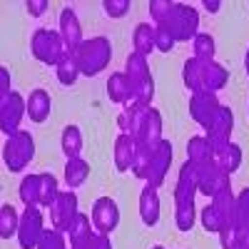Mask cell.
Here are the masks:
<instances>
[{
	"label": "cell",
	"instance_id": "49",
	"mask_svg": "<svg viewBox=\"0 0 249 249\" xmlns=\"http://www.w3.org/2000/svg\"><path fill=\"white\" fill-rule=\"evenodd\" d=\"M70 249H82V247L80 244H70Z\"/></svg>",
	"mask_w": 249,
	"mask_h": 249
},
{
	"label": "cell",
	"instance_id": "10",
	"mask_svg": "<svg viewBox=\"0 0 249 249\" xmlns=\"http://www.w3.org/2000/svg\"><path fill=\"white\" fill-rule=\"evenodd\" d=\"M90 219L95 224V230L102 232V234H112V230H117L120 224V207L112 197H100L95 199L92 204V212H90Z\"/></svg>",
	"mask_w": 249,
	"mask_h": 249
},
{
	"label": "cell",
	"instance_id": "44",
	"mask_svg": "<svg viewBox=\"0 0 249 249\" xmlns=\"http://www.w3.org/2000/svg\"><path fill=\"white\" fill-rule=\"evenodd\" d=\"M15 90L10 88V70L8 68H0V100L3 97H8V95H13Z\"/></svg>",
	"mask_w": 249,
	"mask_h": 249
},
{
	"label": "cell",
	"instance_id": "11",
	"mask_svg": "<svg viewBox=\"0 0 249 249\" xmlns=\"http://www.w3.org/2000/svg\"><path fill=\"white\" fill-rule=\"evenodd\" d=\"M219 107H222V102L217 100L214 92H195V95H190V117L197 124H202L204 130L214 122Z\"/></svg>",
	"mask_w": 249,
	"mask_h": 249
},
{
	"label": "cell",
	"instance_id": "27",
	"mask_svg": "<svg viewBox=\"0 0 249 249\" xmlns=\"http://www.w3.org/2000/svg\"><path fill=\"white\" fill-rule=\"evenodd\" d=\"M60 192L62 190H60L57 177L53 172H40V207H43V210H50Z\"/></svg>",
	"mask_w": 249,
	"mask_h": 249
},
{
	"label": "cell",
	"instance_id": "39",
	"mask_svg": "<svg viewBox=\"0 0 249 249\" xmlns=\"http://www.w3.org/2000/svg\"><path fill=\"white\" fill-rule=\"evenodd\" d=\"M202 227H204L207 232H212V234H219V230H222V222H219V217H217V212H214L212 202L202 210Z\"/></svg>",
	"mask_w": 249,
	"mask_h": 249
},
{
	"label": "cell",
	"instance_id": "26",
	"mask_svg": "<svg viewBox=\"0 0 249 249\" xmlns=\"http://www.w3.org/2000/svg\"><path fill=\"white\" fill-rule=\"evenodd\" d=\"M214 162L219 164L227 175L237 172V170L242 167V147H239V144H234V142H230L224 150L214 152Z\"/></svg>",
	"mask_w": 249,
	"mask_h": 249
},
{
	"label": "cell",
	"instance_id": "20",
	"mask_svg": "<svg viewBox=\"0 0 249 249\" xmlns=\"http://www.w3.org/2000/svg\"><path fill=\"white\" fill-rule=\"evenodd\" d=\"M135 150H137V142L130 135H117L115 140V167L120 172H127L132 167V160H135Z\"/></svg>",
	"mask_w": 249,
	"mask_h": 249
},
{
	"label": "cell",
	"instance_id": "12",
	"mask_svg": "<svg viewBox=\"0 0 249 249\" xmlns=\"http://www.w3.org/2000/svg\"><path fill=\"white\" fill-rule=\"evenodd\" d=\"M170 164H172V142L170 140H162L157 147L152 150V160H150V172H147V182L150 187H162L164 179H167L170 172Z\"/></svg>",
	"mask_w": 249,
	"mask_h": 249
},
{
	"label": "cell",
	"instance_id": "4",
	"mask_svg": "<svg viewBox=\"0 0 249 249\" xmlns=\"http://www.w3.org/2000/svg\"><path fill=\"white\" fill-rule=\"evenodd\" d=\"M35 157V140L28 130H20L3 144V162L10 172H23Z\"/></svg>",
	"mask_w": 249,
	"mask_h": 249
},
{
	"label": "cell",
	"instance_id": "7",
	"mask_svg": "<svg viewBox=\"0 0 249 249\" xmlns=\"http://www.w3.org/2000/svg\"><path fill=\"white\" fill-rule=\"evenodd\" d=\"M25 115H28V100L20 92H13L0 100V130L8 137L20 132V122H23Z\"/></svg>",
	"mask_w": 249,
	"mask_h": 249
},
{
	"label": "cell",
	"instance_id": "19",
	"mask_svg": "<svg viewBox=\"0 0 249 249\" xmlns=\"http://www.w3.org/2000/svg\"><path fill=\"white\" fill-rule=\"evenodd\" d=\"M227 80H230V72L224 70V65L214 60H204V72H202V92H219Z\"/></svg>",
	"mask_w": 249,
	"mask_h": 249
},
{
	"label": "cell",
	"instance_id": "40",
	"mask_svg": "<svg viewBox=\"0 0 249 249\" xmlns=\"http://www.w3.org/2000/svg\"><path fill=\"white\" fill-rule=\"evenodd\" d=\"M82 249H112V242H110V234H102V232H92L85 242H77Z\"/></svg>",
	"mask_w": 249,
	"mask_h": 249
},
{
	"label": "cell",
	"instance_id": "14",
	"mask_svg": "<svg viewBox=\"0 0 249 249\" xmlns=\"http://www.w3.org/2000/svg\"><path fill=\"white\" fill-rule=\"evenodd\" d=\"M199 192L197 187V167L187 160L182 167H179V175H177V184H175V204H182V202H195V195Z\"/></svg>",
	"mask_w": 249,
	"mask_h": 249
},
{
	"label": "cell",
	"instance_id": "38",
	"mask_svg": "<svg viewBox=\"0 0 249 249\" xmlns=\"http://www.w3.org/2000/svg\"><path fill=\"white\" fill-rule=\"evenodd\" d=\"M219 244H222V249H239V230H237V224L222 227Z\"/></svg>",
	"mask_w": 249,
	"mask_h": 249
},
{
	"label": "cell",
	"instance_id": "33",
	"mask_svg": "<svg viewBox=\"0 0 249 249\" xmlns=\"http://www.w3.org/2000/svg\"><path fill=\"white\" fill-rule=\"evenodd\" d=\"M197 222V210H195V202H182V204H175V224L177 230L182 232H190Z\"/></svg>",
	"mask_w": 249,
	"mask_h": 249
},
{
	"label": "cell",
	"instance_id": "8",
	"mask_svg": "<svg viewBox=\"0 0 249 249\" xmlns=\"http://www.w3.org/2000/svg\"><path fill=\"white\" fill-rule=\"evenodd\" d=\"M232 130H234V115H232V110L227 105H222L217 117H214V122L207 127V135H204L207 142H210V147H212V152L224 150L227 144L232 142Z\"/></svg>",
	"mask_w": 249,
	"mask_h": 249
},
{
	"label": "cell",
	"instance_id": "23",
	"mask_svg": "<svg viewBox=\"0 0 249 249\" xmlns=\"http://www.w3.org/2000/svg\"><path fill=\"white\" fill-rule=\"evenodd\" d=\"M55 75H57V80H60V85H65V88L75 85L77 77L82 75L75 53H65V55H62V60L57 62V68H55Z\"/></svg>",
	"mask_w": 249,
	"mask_h": 249
},
{
	"label": "cell",
	"instance_id": "51",
	"mask_svg": "<svg viewBox=\"0 0 249 249\" xmlns=\"http://www.w3.org/2000/svg\"><path fill=\"white\" fill-rule=\"evenodd\" d=\"M247 112H249V105H247Z\"/></svg>",
	"mask_w": 249,
	"mask_h": 249
},
{
	"label": "cell",
	"instance_id": "46",
	"mask_svg": "<svg viewBox=\"0 0 249 249\" xmlns=\"http://www.w3.org/2000/svg\"><path fill=\"white\" fill-rule=\"evenodd\" d=\"M237 230H239V249H249V224H242Z\"/></svg>",
	"mask_w": 249,
	"mask_h": 249
},
{
	"label": "cell",
	"instance_id": "17",
	"mask_svg": "<svg viewBox=\"0 0 249 249\" xmlns=\"http://www.w3.org/2000/svg\"><path fill=\"white\" fill-rule=\"evenodd\" d=\"M25 100H28V117H30V122L40 124V122H45V120L50 117L53 100H50L48 90L37 88V90H33V92H30Z\"/></svg>",
	"mask_w": 249,
	"mask_h": 249
},
{
	"label": "cell",
	"instance_id": "13",
	"mask_svg": "<svg viewBox=\"0 0 249 249\" xmlns=\"http://www.w3.org/2000/svg\"><path fill=\"white\" fill-rule=\"evenodd\" d=\"M57 33L62 37V43H65V50L68 53H75L85 40H82V28H80V20H77V13L68 5L62 8L60 13V20H57Z\"/></svg>",
	"mask_w": 249,
	"mask_h": 249
},
{
	"label": "cell",
	"instance_id": "41",
	"mask_svg": "<svg viewBox=\"0 0 249 249\" xmlns=\"http://www.w3.org/2000/svg\"><path fill=\"white\" fill-rule=\"evenodd\" d=\"M249 224V187L237 195V227Z\"/></svg>",
	"mask_w": 249,
	"mask_h": 249
},
{
	"label": "cell",
	"instance_id": "48",
	"mask_svg": "<svg viewBox=\"0 0 249 249\" xmlns=\"http://www.w3.org/2000/svg\"><path fill=\"white\" fill-rule=\"evenodd\" d=\"M244 70H247V75H249V48H247V55H244Z\"/></svg>",
	"mask_w": 249,
	"mask_h": 249
},
{
	"label": "cell",
	"instance_id": "6",
	"mask_svg": "<svg viewBox=\"0 0 249 249\" xmlns=\"http://www.w3.org/2000/svg\"><path fill=\"white\" fill-rule=\"evenodd\" d=\"M43 234H45L43 207H25V212L20 214V230H18L20 249H37V242Z\"/></svg>",
	"mask_w": 249,
	"mask_h": 249
},
{
	"label": "cell",
	"instance_id": "16",
	"mask_svg": "<svg viewBox=\"0 0 249 249\" xmlns=\"http://www.w3.org/2000/svg\"><path fill=\"white\" fill-rule=\"evenodd\" d=\"M140 219L144 227H155L160 222V197L150 184H144V190L140 192Z\"/></svg>",
	"mask_w": 249,
	"mask_h": 249
},
{
	"label": "cell",
	"instance_id": "45",
	"mask_svg": "<svg viewBox=\"0 0 249 249\" xmlns=\"http://www.w3.org/2000/svg\"><path fill=\"white\" fill-rule=\"evenodd\" d=\"M25 8H28V13H30L33 18H40V15L48 10V0H28Z\"/></svg>",
	"mask_w": 249,
	"mask_h": 249
},
{
	"label": "cell",
	"instance_id": "28",
	"mask_svg": "<svg viewBox=\"0 0 249 249\" xmlns=\"http://www.w3.org/2000/svg\"><path fill=\"white\" fill-rule=\"evenodd\" d=\"M95 232V224H92V219L88 217V214H77L70 224H68V230H65V234H68V239H70V244H77V242H85L90 234Z\"/></svg>",
	"mask_w": 249,
	"mask_h": 249
},
{
	"label": "cell",
	"instance_id": "34",
	"mask_svg": "<svg viewBox=\"0 0 249 249\" xmlns=\"http://www.w3.org/2000/svg\"><path fill=\"white\" fill-rule=\"evenodd\" d=\"M150 160H152V147L147 144H140L137 142V150H135V160H132V175L137 179H147V172H150Z\"/></svg>",
	"mask_w": 249,
	"mask_h": 249
},
{
	"label": "cell",
	"instance_id": "25",
	"mask_svg": "<svg viewBox=\"0 0 249 249\" xmlns=\"http://www.w3.org/2000/svg\"><path fill=\"white\" fill-rule=\"evenodd\" d=\"M132 45H135V53L147 57L155 50V25L152 23H140L132 33Z\"/></svg>",
	"mask_w": 249,
	"mask_h": 249
},
{
	"label": "cell",
	"instance_id": "22",
	"mask_svg": "<svg viewBox=\"0 0 249 249\" xmlns=\"http://www.w3.org/2000/svg\"><path fill=\"white\" fill-rule=\"evenodd\" d=\"M202 72H204V60L190 57L182 68V80H184V88L190 90V95L202 92Z\"/></svg>",
	"mask_w": 249,
	"mask_h": 249
},
{
	"label": "cell",
	"instance_id": "29",
	"mask_svg": "<svg viewBox=\"0 0 249 249\" xmlns=\"http://www.w3.org/2000/svg\"><path fill=\"white\" fill-rule=\"evenodd\" d=\"M214 152L210 147V142H207L204 135H197V137H190V142H187V160H190L192 164H202L207 160H212Z\"/></svg>",
	"mask_w": 249,
	"mask_h": 249
},
{
	"label": "cell",
	"instance_id": "2",
	"mask_svg": "<svg viewBox=\"0 0 249 249\" xmlns=\"http://www.w3.org/2000/svg\"><path fill=\"white\" fill-rule=\"evenodd\" d=\"M157 28H167L170 35L175 37V43H190V40L197 37V30H199V13L192 5L175 3L170 18Z\"/></svg>",
	"mask_w": 249,
	"mask_h": 249
},
{
	"label": "cell",
	"instance_id": "42",
	"mask_svg": "<svg viewBox=\"0 0 249 249\" xmlns=\"http://www.w3.org/2000/svg\"><path fill=\"white\" fill-rule=\"evenodd\" d=\"M102 8H105V13L110 18H124V15H127V10L132 8V3H130V0H105Z\"/></svg>",
	"mask_w": 249,
	"mask_h": 249
},
{
	"label": "cell",
	"instance_id": "32",
	"mask_svg": "<svg viewBox=\"0 0 249 249\" xmlns=\"http://www.w3.org/2000/svg\"><path fill=\"white\" fill-rule=\"evenodd\" d=\"M20 202L25 207H40V175H25L20 182Z\"/></svg>",
	"mask_w": 249,
	"mask_h": 249
},
{
	"label": "cell",
	"instance_id": "24",
	"mask_svg": "<svg viewBox=\"0 0 249 249\" xmlns=\"http://www.w3.org/2000/svg\"><path fill=\"white\" fill-rule=\"evenodd\" d=\"M88 175H90V164L82 157H70L65 162V182L70 190H77L80 184H85Z\"/></svg>",
	"mask_w": 249,
	"mask_h": 249
},
{
	"label": "cell",
	"instance_id": "30",
	"mask_svg": "<svg viewBox=\"0 0 249 249\" xmlns=\"http://www.w3.org/2000/svg\"><path fill=\"white\" fill-rule=\"evenodd\" d=\"M18 230H20V214L13 204H3L0 207V237L3 239H10V237H18Z\"/></svg>",
	"mask_w": 249,
	"mask_h": 249
},
{
	"label": "cell",
	"instance_id": "31",
	"mask_svg": "<svg viewBox=\"0 0 249 249\" xmlns=\"http://www.w3.org/2000/svg\"><path fill=\"white\" fill-rule=\"evenodd\" d=\"M60 144H62V152H65L68 160L70 157H80V152H82V132H80L77 124H68V127L62 130Z\"/></svg>",
	"mask_w": 249,
	"mask_h": 249
},
{
	"label": "cell",
	"instance_id": "21",
	"mask_svg": "<svg viewBox=\"0 0 249 249\" xmlns=\"http://www.w3.org/2000/svg\"><path fill=\"white\" fill-rule=\"evenodd\" d=\"M107 97L112 102H117V105H122V107L127 105V100L132 97V82H130V77L124 72L110 75V80H107Z\"/></svg>",
	"mask_w": 249,
	"mask_h": 249
},
{
	"label": "cell",
	"instance_id": "18",
	"mask_svg": "<svg viewBox=\"0 0 249 249\" xmlns=\"http://www.w3.org/2000/svg\"><path fill=\"white\" fill-rule=\"evenodd\" d=\"M212 207H214V212H217L222 227L237 224V195L232 192V187H230V190H224V192H219V195H214L212 197Z\"/></svg>",
	"mask_w": 249,
	"mask_h": 249
},
{
	"label": "cell",
	"instance_id": "43",
	"mask_svg": "<svg viewBox=\"0 0 249 249\" xmlns=\"http://www.w3.org/2000/svg\"><path fill=\"white\" fill-rule=\"evenodd\" d=\"M175 48V37L170 35L167 28H155V50L160 53H170Z\"/></svg>",
	"mask_w": 249,
	"mask_h": 249
},
{
	"label": "cell",
	"instance_id": "37",
	"mask_svg": "<svg viewBox=\"0 0 249 249\" xmlns=\"http://www.w3.org/2000/svg\"><path fill=\"white\" fill-rule=\"evenodd\" d=\"M172 0H152L150 3V18H152V25L157 28V25H162L164 20L170 18V13H172Z\"/></svg>",
	"mask_w": 249,
	"mask_h": 249
},
{
	"label": "cell",
	"instance_id": "35",
	"mask_svg": "<svg viewBox=\"0 0 249 249\" xmlns=\"http://www.w3.org/2000/svg\"><path fill=\"white\" fill-rule=\"evenodd\" d=\"M192 50L197 60H214V53H217V43L210 33H197V37L192 40Z\"/></svg>",
	"mask_w": 249,
	"mask_h": 249
},
{
	"label": "cell",
	"instance_id": "50",
	"mask_svg": "<svg viewBox=\"0 0 249 249\" xmlns=\"http://www.w3.org/2000/svg\"><path fill=\"white\" fill-rule=\"evenodd\" d=\"M152 249H164V247H160V244H157V247H152Z\"/></svg>",
	"mask_w": 249,
	"mask_h": 249
},
{
	"label": "cell",
	"instance_id": "5",
	"mask_svg": "<svg viewBox=\"0 0 249 249\" xmlns=\"http://www.w3.org/2000/svg\"><path fill=\"white\" fill-rule=\"evenodd\" d=\"M195 167H197V187H199L202 195L214 197V195H219V192H224V190H230V187H232L230 184L232 175H227L214 162V157L202 162V164H195Z\"/></svg>",
	"mask_w": 249,
	"mask_h": 249
},
{
	"label": "cell",
	"instance_id": "9",
	"mask_svg": "<svg viewBox=\"0 0 249 249\" xmlns=\"http://www.w3.org/2000/svg\"><path fill=\"white\" fill-rule=\"evenodd\" d=\"M77 214H80V210H77V195L72 190H62L57 195V199L53 202V207H50V224H53V230L65 232L68 224Z\"/></svg>",
	"mask_w": 249,
	"mask_h": 249
},
{
	"label": "cell",
	"instance_id": "1",
	"mask_svg": "<svg viewBox=\"0 0 249 249\" xmlns=\"http://www.w3.org/2000/svg\"><path fill=\"white\" fill-rule=\"evenodd\" d=\"M75 57H77V65H80V72L88 75V77H95L100 75L102 70H105L110 65L112 60V43L107 37H90L85 40L77 50H75Z\"/></svg>",
	"mask_w": 249,
	"mask_h": 249
},
{
	"label": "cell",
	"instance_id": "3",
	"mask_svg": "<svg viewBox=\"0 0 249 249\" xmlns=\"http://www.w3.org/2000/svg\"><path fill=\"white\" fill-rule=\"evenodd\" d=\"M30 53L37 62H43V65H53L57 68V62L62 60L65 55V43H62V37L57 30H50V28H37L30 37Z\"/></svg>",
	"mask_w": 249,
	"mask_h": 249
},
{
	"label": "cell",
	"instance_id": "15",
	"mask_svg": "<svg viewBox=\"0 0 249 249\" xmlns=\"http://www.w3.org/2000/svg\"><path fill=\"white\" fill-rule=\"evenodd\" d=\"M162 140H164V137H162V115H160V110L150 107V110H147V117H144V122H142L140 135L135 137V142L147 144V147L155 150Z\"/></svg>",
	"mask_w": 249,
	"mask_h": 249
},
{
	"label": "cell",
	"instance_id": "36",
	"mask_svg": "<svg viewBox=\"0 0 249 249\" xmlns=\"http://www.w3.org/2000/svg\"><path fill=\"white\" fill-rule=\"evenodd\" d=\"M65 237L68 234L60 232V230H45V234L37 242V249H70Z\"/></svg>",
	"mask_w": 249,
	"mask_h": 249
},
{
	"label": "cell",
	"instance_id": "47",
	"mask_svg": "<svg viewBox=\"0 0 249 249\" xmlns=\"http://www.w3.org/2000/svg\"><path fill=\"white\" fill-rule=\"evenodd\" d=\"M204 8L210 10V13H217L222 8V3H219V0H204Z\"/></svg>",
	"mask_w": 249,
	"mask_h": 249
}]
</instances>
